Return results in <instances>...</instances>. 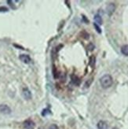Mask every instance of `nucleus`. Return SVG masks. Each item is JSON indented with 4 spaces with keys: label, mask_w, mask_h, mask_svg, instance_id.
<instances>
[{
    "label": "nucleus",
    "mask_w": 128,
    "mask_h": 129,
    "mask_svg": "<svg viewBox=\"0 0 128 129\" xmlns=\"http://www.w3.org/2000/svg\"><path fill=\"white\" fill-rule=\"evenodd\" d=\"M87 48L89 49V50H93L94 48V45H93L92 43H91V44H89V46H88Z\"/></svg>",
    "instance_id": "nucleus-15"
},
{
    "label": "nucleus",
    "mask_w": 128,
    "mask_h": 129,
    "mask_svg": "<svg viewBox=\"0 0 128 129\" xmlns=\"http://www.w3.org/2000/svg\"><path fill=\"white\" fill-rule=\"evenodd\" d=\"M115 10H116V5H115L114 3H109L108 6H107V7H106V12H107V14L108 16H111Z\"/></svg>",
    "instance_id": "nucleus-3"
},
{
    "label": "nucleus",
    "mask_w": 128,
    "mask_h": 129,
    "mask_svg": "<svg viewBox=\"0 0 128 129\" xmlns=\"http://www.w3.org/2000/svg\"><path fill=\"white\" fill-rule=\"evenodd\" d=\"M19 58H20L21 61H23L25 64H29L31 62V57L27 54H21L20 57H19Z\"/></svg>",
    "instance_id": "nucleus-6"
},
{
    "label": "nucleus",
    "mask_w": 128,
    "mask_h": 129,
    "mask_svg": "<svg viewBox=\"0 0 128 129\" xmlns=\"http://www.w3.org/2000/svg\"><path fill=\"white\" fill-rule=\"evenodd\" d=\"M91 82H92V80H91H91H88V81H87V83H85L84 87H89L90 85H91Z\"/></svg>",
    "instance_id": "nucleus-13"
},
{
    "label": "nucleus",
    "mask_w": 128,
    "mask_h": 129,
    "mask_svg": "<svg viewBox=\"0 0 128 129\" xmlns=\"http://www.w3.org/2000/svg\"><path fill=\"white\" fill-rule=\"evenodd\" d=\"M95 64V57L94 56H91L90 57V66L91 67H94Z\"/></svg>",
    "instance_id": "nucleus-11"
},
{
    "label": "nucleus",
    "mask_w": 128,
    "mask_h": 129,
    "mask_svg": "<svg viewBox=\"0 0 128 129\" xmlns=\"http://www.w3.org/2000/svg\"><path fill=\"white\" fill-rule=\"evenodd\" d=\"M94 28H96V30H97V31L98 32V33H101V28L98 26V25L97 24H94Z\"/></svg>",
    "instance_id": "nucleus-12"
},
{
    "label": "nucleus",
    "mask_w": 128,
    "mask_h": 129,
    "mask_svg": "<svg viewBox=\"0 0 128 129\" xmlns=\"http://www.w3.org/2000/svg\"><path fill=\"white\" fill-rule=\"evenodd\" d=\"M50 129H59V128H58V127H57V125L53 124V125H51V126H50Z\"/></svg>",
    "instance_id": "nucleus-16"
},
{
    "label": "nucleus",
    "mask_w": 128,
    "mask_h": 129,
    "mask_svg": "<svg viewBox=\"0 0 128 129\" xmlns=\"http://www.w3.org/2000/svg\"><path fill=\"white\" fill-rule=\"evenodd\" d=\"M71 80H72V83H73L74 85H76V86H79L80 84V79L77 76L75 75H72L71 76Z\"/></svg>",
    "instance_id": "nucleus-7"
},
{
    "label": "nucleus",
    "mask_w": 128,
    "mask_h": 129,
    "mask_svg": "<svg viewBox=\"0 0 128 129\" xmlns=\"http://www.w3.org/2000/svg\"><path fill=\"white\" fill-rule=\"evenodd\" d=\"M94 21H95V24H102V23H103V21H102V18L99 15V14H96L94 16Z\"/></svg>",
    "instance_id": "nucleus-9"
},
{
    "label": "nucleus",
    "mask_w": 128,
    "mask_h": 129,
    "mask_svg": "<svg viewBox=\"0 0 128 129\" xmlns=\"http://www.w3.org/2000/svg\"><path fill=\"white\" fill-rule=\"evenodd\" d=\"M6 11H8V9L5 7V6H1L0 7V12H6Z\"/></svg>",
    "instance_id": "nucleus-14"
},
{
    "label": "nucleus",
    "mask_w": 128,
    "mask_h": 129,
    "mask_svg": "<svg viewBox=\"0 0 128 129\" xmlns=\"http://www.w3.org/2000/svg\"><path fill=\"white\" fill-rule=\"evenodd\" d=\"M22 95L26 100H29L31 99V93L28 88H24L22 91Z\"/></svg>",
    "instance_id": "nucleus-5"
},
{
    "label": "nucleus",
    "mask_w": 128,
    "mask_h": 129,
    "mask_svg": "<svg viewBox=\"0 0 128 129\" xmlns=\"http://www.w3.org/2000/svg\"><path fill=\"white\" fill-rule=\"evenodd\" d=\"M0 113L6 115L10 114L11 109L6 105H0Z\"/></svg>",
    "instance_id": "nucleus-2"
},
{
    "label": "nucleus",
    "mask_w": 128,
    "mask_h": 129,
    "mask_svg": "<svg viewBox=\"0 0 128 129\" xmlns=\"http://www.w3.org/2000/svg\"><path fill=\"white\" fill-rule=\"evenodd\" d=\"M23 125L25 129H33L35 127V123L31 120H27L24 122Z\"/></svg>",
    "instance_id": "nucleus-4"
},
{
    "label": "nucleus",
    "mask_w": 128,
    "mask_h": 129,
    "mask_svg": "<svg viewBox=\"0 0 128 129\" xmlns=\"http://www.w3.org/2000/svg\"><path fill=\"white\" fill-rule=\"evenodd\" d=\"M98 129H108V124L105 121L100 120L98 123Z\"/></svg>",
    "instance_id": "nucleus-8"
},
{
    "label": "nucleus",
    "mask_w": 128,
    "mask_h": 129,
    "mask_svg": "<svg viewBox=\"0 0 128 129\" xmlns=\"http://www.w3.org/2000/svg\"><path fill=\"white\" fill-rule=\"evenodd\" d=\"M112 83H113L112 77L108 74L102 76L100 78V83L103 88L110 87L112 85Z\"/></svg>",
    "instance_id": "nucleus-1"
},
{
    "label": "nucleus",
    "mask_w": 128,
    "mask_h": 129,
    "mask_svg": "<svg viewBox=\"0 0 128 129\" xmlns=\"http://www.w3.org/2000/svg\"><path fill=\"white\" fill-rule=\"evenodd\" d=\"M121 53L125 56H128V45H123L121 47Z\"/></svg>",
    "instance_id": "nucleus-10"
}]
</instances>
